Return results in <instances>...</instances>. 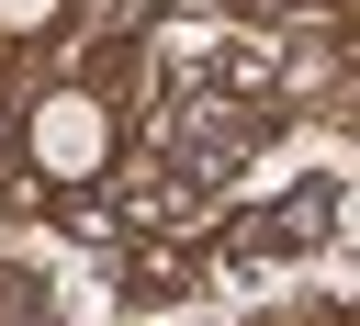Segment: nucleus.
<instances>
[{
  "label": "nucleus",
  "mask_w": 360,
  "mask_h": 326,
  "mask_svg": "<svg viewBox=\"0 0 360 326\" xmlns=\"http://www.w3.org/2000/svg\"><path fill=\"white\" fill-rule=\"evenodd\" d=\"M101 146H112V135H101V112H90V101H45V112H34V157H45L56 180L101 169Z\"/></svg>",
  "instance_id": "obj_1"
},
{
  "label": "nucleus",
  "mask_w": 360,
  "mask_h": 326,
  "mask_svg": "<svg viewBox=\"0 0 360 326\" xmlns=\"http://www.w3.org/2000/svg\"><path fill=\"white\" fill-rule=\"evenodd\" d=\"M45 11H56V0H0V22H45Z\"/></svg>",
  "instance_id": "obj_2"
}]
</instances>
